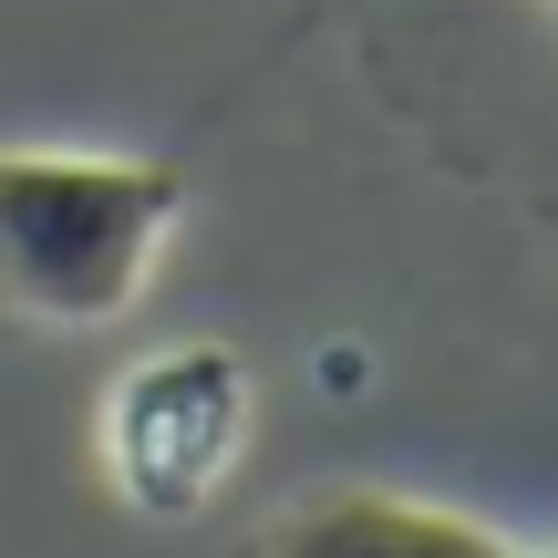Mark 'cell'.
Segmentation results:
<instances>
[{
  "label": "cell",
  "mask_w": 558,
  "mask_h": 558,
  "mask_svg": "<svg viewBox=\"0 0 558 558\" xmlns=\"http://www.w3.org/2000/svg\"><path fill=\"white\" fill-rule=\"evenodd\" d=\"M186 228L166 156L0 145V311L41 331H114Z\"/></svg>",
  "instance_id": "obj_1"
},
{
  "label": "cell",
  "mask_w": 558,
  "mask_h": 558,
  "mask_svg": "<svg viewBox=\"0 0 558 558\" xmlns=\"http://www.w3.org/2000/svg\"><path fill=\"white\" fill-rule=\"evenodd\" d=\"M248 435H259V383L228 341H166V352L124 362L94 403V456L135 518H207L239 476Z\"/></svg>",
  "instance_id": "obj_2"
},
{
  "label": "cell",
  "mask_w": 558,
  "mask_h": 558,
  "mask_svg": "<svg viewBox=\"0 0 558 558\" xmlns=\"http://www.w3.org/2000/svg\"><path fill=\"white\" fill-rule=\"evenodd\" d=\"M259 548H279V558H497L507 538L486 518H465V507H435V497L352 476V486L290 497L259 527Z\"/></svg>",
  "instance_id": "obj_3"
},
{
  "label": "cell",
  "mask_w": 558,
  "mask_h": 558,
  "mask_svg": "<svg viewBox=\"0 0 558 558\" xmlns=\"http://www.w3.org/2000/svg\"><path fill=\"white\" fill-rule=\"evenodd\" d=\"M518 11H527V41H538V52L558 62V0H518Z\"/></svg>",
  "instance_id": "obj_4"
}]
</instances>
